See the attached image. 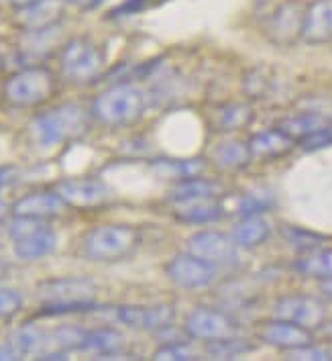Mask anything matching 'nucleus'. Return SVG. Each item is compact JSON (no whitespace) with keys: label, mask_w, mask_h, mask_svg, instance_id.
<instances>
[{"label":"nucleus","mask_w":332,"mask_h":361,"mask_svg":"<svg viewBox=\"0 0 332 361\" xmlns=\"http://www.w3.org/2000/svg\"><path fill=\"white\" fill-rule=\"evenodd\" d=\"M8 360H19V357L15 355V351H13L6 343H2V345H0V361H8Z\"/></svg>","instance_id":"nucleus-42"},{"label":"nucleus","mask_w":332,"mask_h":361,"mask_svg":"<svg viewBox=\"0 0 332 361\" xmlns=\"http://www.w3.org/2000/svg\"><path fill=\"white\" fill-rule=\"evenodd\" d=\"M274 317L281 321L300 324L304 329L318 331L326 321V305L314 296L306 294H290L279 298L274 305Z\"/></svg>","instance_id":"nucleus-7"},{"label":"nucleus","mask_w":332,"mask_h":361,"mask_svg":"<svg viewBox=\"0 0 332 361\" xmlns=\"http://www.w3.org/2000/svg\"><path fill=\"white\" fill-rule=\"evenodd\" d=\"M210 161L215 164L218 170L238 171L245 170L253 161V157H251V152H249V145L247 143L226 141V143H220L215 152H212Z\"/></svg>","instance_id":"nucleus-25"},{"label":"nucleus","mask_w":332,"mask_h":361,"mask_svg":"<svg viewBox=\"0 0 332 361\" xmlns=\"http://www.w3.org/2000/svg\"><path fill=\"white\" fill-rule=\"evenodd\" d=\"M318 333H320V335H322L324 339H328V341H332V321H324V323L320 324Z\"/></svg>","instance_id":"nucleus-43"},{"label":"nucleus","mask_w":332,"mask_h":361,"mask_svg":"<svg viewBox=\"0 0 332 361\" xmlns=\"http://www.w3.org/2000/svg\"><path fill=\"white\" fill-rule=\"evenodd\" d=\"M17 178H19V170L15 166L0 168V190L6 188V186H11L13 182H17Z\"/></svg>","instance_id":"nucleus-39"},{"label":"nucleus","mask_w":332,"mask_h":361,"mask_svg":"<svg viewBox=\"0 0 332 361\" xmlns=\"http://www.w3.org/2000/svg\"><path fill=\"white\" fill-rule=\"evenodd\" d=\"M304 13L306 6H302L298 0H288L279 4L267 19V37L277 45H290L298 37H302Z\"/></svg>","instance_id":"nucleus-11"},{"label":"nucleus","mask_w":332,"mask_h":361,"mask_svg":"<svg viewBox=\"0 0 332 361\" xmlns=\"http://www.w3.org/2000/svg\"><path fill=\"white\" fill-rule=\"evenodd\" d=\"M65 0H37L27 6L17 8V23L29 29H43L49 25H56L59 15L63 11Z\"/></svg>","instance_id":"nucleus-19"},{"label":"nucleus","mask_w":332,"mask_h":361,"mask_svg":"<svg viewBox=\"0 0 332 361\" xmlns=\"http://www.w3.org/2000/svg\"><path fill=\"white\" fill-rule=\"evenodd\" d=\"M274 194L267 190L247 192L238 198L235 212L238 216H253V214H263L274 207Z\"/></svg>","instance_id":"nucleus-31"},{"label":"nucleus","mask_w":332,"mask_h":361,"mask_svg":"<svg viewBox=\"0 0 332 361\" xmlns=\"http://www.w3.org/2000/svg\"><path fill=\"white\" fill-rule=\"evenodd\" d=\"M286 357L295 361H331L332 351H328L326 347H318L314 343H308V345H302V347L286 351Z\"/></svg>","instance_id":"nucleus-34"},{"label":"nucleus","mask_w":332,"mask_h":361,"mask_svg":"<svg viewBox=\"0 0 332 361\" xmlns=\"http://www.w3.org/2000/svg\"><path fill=\"white\" fill-rule=\"evenodd\" d=\"M188 251L220 267L235 262L238 245L231 235L218 231H200L188 239Z\"/></svg>","instance_id":"nucleus-10"},{"label":"nucleus","mask_w":332,"mask_h":361,"mask_svg":"<svg viewBox=\"0 0 332 361\" xmlns=\"http://www.w3.org/2000/svg\"><path fill=\"white\" fill-rule=\"evenodd\" d=\"M204 161L202 159H186V161H167V159H161L155 164V171H159L161 176L170 178V180H186V178H194L200 176L204 170Z\"/></svg>","instance_id":"nucleus-30"},{"label":"nucleus","mask_w":332,"mask_h":361,"mask_svg":"<svg viewBox=\"0 0 332 361\" xmlns=\"http://www.w3.org/2000/svg\"><path fill=\"white\" fill-rule=\"evenodd\" d=\"M269 235H272V227H269V223L261 214L241 216V221L231 231L233 241L241 249L259 247V245H263L269 239Z\"/></svg>","instance_id":"nucleus-22"},{"label":"nucleus","mask_w":332,"mask_h":361,"mask_svg":"<svg viewBox=\"0 0 332 361\" xmlns=\"http://www.w3.org/2000/svg\"><path fill=\"white\" fill-rule=\"evenodd\" d=\"M94 300L88 302H59V305H43L41 317H61V314H76V312H88L94 310Z\"/></svg>","instance_id":"nucleus-35"},{"label":"nucleus","mask_w":332,"mask_h":361,"mask_svg":"<svg viewBox=\"0 0 332 361\" xmlns=\"http://www.w3.org/2000/svg\"><path fill=\"white\" fill-rule=\"evenodd\" d=\"M6 271H8V264L0 259V278H4V276H6Z\"/></svg>","instance_id":"nucleus-45"},{"label":"nucleus","mask_w":332,"mask_h":361,"mask_svg":"<svg viewBox=\"0 0 332 361\" xmlns=\"http://www.w3.org/2000/svg\"><path fill=\"white\" fill-rule=\"evenodd\" d=\"M56 92V80L45 68H25L8 78L2 86L6 102L19 109L39 106Z\"/></svg>","instance_id":"nucleus-3"},{"label":"nucleus","mask_w":332,"mask_h":361,"mask_svg":"<svg viewBox=\"0 0 332 361\" xmlns=\"http://www.w3.org/2000/svg\"><path fill=\"white\" fill-rule=\"evenodd\" d=\"M88 113L79 104H61L37 114L29 125V133L41 147H56L82 137L88 131Z\"/></svg>","instance_id":"nucleus-1"},{"label":"nucleus","mask_w":332,"mask_h":361,"mask_svg":"<svg viewBox=\"0 0 332 361\" xmlns=\"http://www.w3.org/2000/svg\"><path fill=\"white\" fill-rule=\"evenodd\" d=\"M43 337H45V333H41L37 326L25 324V326L17 329L15 333H11V337L6 339V345L15 351V355L20 360L25 355H37Z\"/></svg>","instance_id":"nucleus-28"},{"label":"nucleus","mask_w":332,"mask_h":361,"mask_svg":"<svg viewBox=\"0 0 332 361\" xmlns=\"http://www.w3.org/2000/svg\"><path fill=\"white\" fill-rule=\"evenodd\" d=\"M11 4H15L17 8H20V6H27V4H31V2H37V0H8Z\"/></svg>","instance_id":"nucleus-44"},{"label":"nucleus","mask_w":332,"mask_h":361,"mask_svg":"<svg viewBox=\"0 0 332 361\" xmlns=\"http://www.w3.org/2000/svg\"><path fill=\"white\" fill-rule=\"evenodd\" d=\"M257 339L263 341L265 345H272L275 349L290 351V349H295V347L314 343V331L274 317L272 321L261 323L259 331H257Z\"/></svg>","instance_id":"nucleus-13"},{"label":"nucleus","mask_w":332,"mask_h":361,"mask_svg":"<svg viewBox=\"0 0 332 361\" xmlns=\"http://www.w3.org/2000/svg\"><path fill=\"white\" fill-rule=\"evenodd\" d=\"M320 292H322V296H324V298L332 300V276L331 278L320 280Z\"/></svg>","instance_id":"nucleus-41"},{"label":"nucleus","mask_w":332,"mask_h":361,"mask_svg":"<svg viewBox=\"0 0 332 361\" xmlns=\"http://www.w3.org/2000/svg\"><path fill=\"white\" fill-rule=\"evenodd\" d=\"M328 145H332V125L320 129V131H316V133L308 135L306 139L300 141V147L304 152H318V149L328 147Z\"/></svg>","instance_id":"nucleus-37"},{"label":"nucleus","mask_w":332,"mask_h":361,"mask_svg":"<svg viewBox=\"0 0 332 361\" xmlns=\"http://www.w3.org/2000/svg\"><path fill=\"white\" fill-rule=\"evenodd\" d=\"M117 319L131 329L141 331H161L170 329L176 321V308L170 305L155 306H120Z\"/></svg>","instance_id":"nucleus-14"},{"label":"nucleus","mask_w":332,"mask_h":361,"mask_svg":"<svg viewBox=\"0 0 332 361\" xmlns=\"http://www.w3.org/2000/svg\"><path fill=\"white\" fill-rule=\"evenodd\" d=\"M249 152L251 157L255 159H277V157H283L292 152L293 147L298 145L290 135H286L281 129H269V131H261V133H255L249 141Z\"/></svg>","instance_id":"nucleus-17"},{"label":"nucleus","mask_w":332,"mask_h":361,"mask_svg":"<svg viewBox=\"0 0 332 361\" xmlns=\"http://www.w3.org/2000/svg\"><path fill=\"white\" fill-rule=\"evenodd\" d=\"M68 204L61 200L58 192H35L29 196H23L19 202H15L13 214L15 216H31V219H49L58 216Z\"/></svg>","instance_id":"nucleus-18"},{"label":"nucleus","mask_w":332,"mask_h":361,"mask_svg":"<svg viewBox=\"0 0 332 361\" xmlns=\"http://www.w3.org/2000/svg\"><path fill=\"white\" fill-rule=\"evenodd\" d=\"M6 204H4V202H2V200H0V219H2V216H4V214H6Z\"/></svg>","instance_id":"nucleus-46"},{"label":"nucleus","mask_w":332,"mask_h":361,"mask_svg":"<svg viewBox=\"0 0 332 361\" xmlns=\"http://www.w3.org/2000/svg\"><path fill=\"white\" fill-rule=\"evenodd\" d=\"M147 109V94L129 82L104 90L92 104V113L100 123L110 127H122L139 121Z\"/></svg>","instance_id":"nucleus-2"},{"label":"nucleus","mask_w":332,"mask_h":361,"mask_svg":"<svg viewBox=\"0 0 332 361\" xmlns=\"http://www.w3.org/2000/svg\"><path fill=\"white\" fill-rule=\"evenodd\" d=\"M56 192L68 207L84 210L102 207L110 196L108 188L100 180H92V178L63 180L56 186Z\"/></svg>","instance_id":"nucleus-12"},{"label":"nucleus","mask_w":332,"mask_h":361,"mask_svg":"<svg viewBox=\"0 0 332 361\" xmlns=\"http://www.w3.org/2000/svg\"><path fill=\"white\" fill-rule=\"evenodd\" d=\"M61 72L72 82H90L96 80L104 70V54L90 39L76 37L65 43L61 49Z\"/></svg>","instance_id":"nucleus-5"},{"label":"nucleus","mask_w":332,"mask_h":361,"mask_svg":"<svg viewBox=\"0 0 332 361\" xmlns=\"http://www.w3.org/2000/svg\"><path fill=\"white\" fill-rule=\"evenodd\" d=\"M293 271L306 278H316L324 280L332 276V249H310L304 251L295 262L292 264Z\"/></svg>","instance_id":"nucleus-26"},{"label":"nucleus","mask_w":332,"mask_h":361,"mask_svg":"<svg viewBox=\"0 0 332 361\" xmlns=\"http://www.w3.org/2000/svg\"><path fill=\"white\" fill-rule=\"evenodd\" d=\"M58 247V235L53 228H39L31 235H25L20 239H15V255L19 259H41L49 253H53Z\"/></svg>","instance_id":"nucleus-20"},{"label":"nucleus","mask_w":332,"mask_h":361,"mask_svg":"<svg viewBox=\"0 0 332 361\" xmlns=\"http://www.w3.org/2000/svg\"><path fill=\"white\" fill-rule=\"evenodd\" d=\"M224 192L222 182L212 180V178H186L179 180L176 186L170 190V200L176 204L184 202H198V200H218Z\"/></svg>","instance_id":"nucleus-16"},{"label":"nucleus","mask_w":332,"mask_h":361,"mask_svg":"<svg viewBox=\"0 0 332 361\" xmlns=\"http://www.w3.org/2000/svg\"><path fill=\"white\" fill-rule=\"evenodd\" d=\"M122 349H124V337L115 329L88 331L82 343V351H90L98 355H117Z\"/></svg>","instance_id":"nucleus-27"},{"label":"nucleus","mask_w":332,"mask_h":361,"mask_svg":"<svg viewBox=\"0 0 332 361\" xmlns=\"http://www.w3.org/2000/svg\"><path fill=\"white\" fill-rule=\"evenodd\" d=\"M153 360L159 361H188L196 360L194 347H190L188 343H167L163 347H159L155 353H153Z\"/></svg>","instance_id":"nucleus-32"},{"label":"nucleus","mask_w":332,"mask_h":361,"mask_svg":"<svg viewBox=\"0 0 332 361\" xmlns=\"http://www.w3.org/2000/svg\"><path fill=\"white\" fill-rule=\"evenodd\" d=\"M167 278L184 290H196V288H208L218 280L220 267L198 257L194 253L186 251L172 257L165 266Z\"/></svg>","instance_id":"nucleus-6"},{"label":"nucleus","mask_w":332,"mask_h":361,"mask_svg":"<svg viewBox=\"0 0 332 361\" xmlns=\"http://www.w3.org/2000/svg\"><path fill=\"white\" fill-rule=\"evenodd\" d=\"M236 321L233 317H229L222 310L208 308V306H200L192 310L186 319V333L192 339L200 341H215L222 337H231L235 335Z\"/></svg>","instance_id":"nucleus-8"},{"label":"nucleus","mask_w":332,"mask_h":361,"mask_svg":"<svg viewBox=\"0 0 332 361\" xmlns=\"http://www.w3.org/2000/svg\"><path fill=\"white\" fill-rule=\"evenodd\" d=\"M302 39L308 45H322L332 41V0H314L306 6Z\"/></svg>","instance_id":"nucleus-15"},{"label":"nucleus","mask_w":332,"mask_h":361,"mask_svg":"<svg viewBox=\"0 0 332 361\" xmlns=\"http://www.w3.org/2000/svg\"><path fill=\"white\" fill-rule=\"evenodd\" d=\"M283 237L292 243L293 247H298L302 253L304 251H310V249L322 247V237L308 233V231H302V228L295 227H286L283 228Z\"/></svg>","instance_id":"nucleus-33"},{"label":"nucleus","mask_w":332,"mask_h":361,"mask_svg":"<svg viewBox=\"0 0 332 361\" xmlns=\"http://www.w3.org/2000/svg\"><path fill=\"white\" fill-rule=\"evenodd\" d=\"M65 2L72 4V6H76L78 11H94L104 0H65Z\"/></svg>","instance_id":"nucleus-40"},{"label":"nucleus","mask_w":332,"mask_h":361,"mask_svg":"<svg viewBox=\"0 0 332 361\" xmlns=\"http://www.w3.org/2000/svg\"><path fill=\"white\" fill-rule=\"evenodd\" d=\"M155 0H127L122 4H118L117 8L110 13V17H129V15H137L139 11H145L153 4Z\"/></svg>","instance_id":"nucleus-38"},{"label":"nucleus","mask_w":332,"mask_h":361,"mask_svg":"<svg viewBox=\"0 0 332 361\" xmlns=\"http://www.w3.org/2000/svg\"><path fill=\"white\" fill-rule=\"evenodd\" d=\"M23 306V296L17 290L11 288H0V319L17 314Z\"/></svg>","instance_id":"nucleus-36"},{"label":"nucleus","mask_w":332,"mask_h":361,"mask_svg":"<svg viewBox=\"0 0 332 361\" xmlns=\"http://www.w3.org/2000/svg\"><path fill=\"white\" fill-rule=\"evenodd\" d=\"M253 341L243 339V337H235V335L206 343V353H210L216 360H231V357H236V355L249 353V351H253Z\"/></svg>","instance_id":"nucleus-29"},{"label":"nucleus","mask_w":332,"mask_h":361,"mask_svg":"<svg viewBox=\"0 0 332 361\" xmlns=\"http://www.w3.org/2000/svg\"><path fill=\"white\" fill-rule=\"evenodd\" d=\"M174 216L179 223H186V225H208V223H216L224 216V204L218 200L184 202V204H177Z\"/></svg>","instance_id":"nucleus-23"},{"label":"nucleus","mask_w":332,"mask_h":361,"mask_svg":"<svg viewBox=\"0 0 332 361\" xmlns=\"http://www.w3.org/2000/svg\"><path fill=\"white\" fill-rule=\"evenodd\" d=\"M332 125L331 116L322 113H300L293 114V116H288L283 121L277 123V129H281L286 135H290L295 143H300L302 139H306L308 135L316 133L324 127Z\"/></svg>","instance_id":"nucleus-24"},{"label":"nucleus","mask_w":332,"mask_h":361,"mask_svg":"<svg viewBox=\"0 0 332 361\" xmlns=\"http://www.w3.org/2000/svg\"><path fill=\"white\" fill-rule=\"evenodd\" d=\"M98 286L88 278H53L37 286L43 305L59 302H88L94 300Z\"/></svg>","instance_id":"nucleus-9"},{"label":"nucleus","mask_w":332,"mask_h":361,"mask_svg":"<svg viewBox=\"0 0 332 361\" xmlns=\"http://www.w3.org/2000/svg\"><path fill=\"white\" fill-rule=\"evenodd\" d=\"M255 113L253 109L245 102H226V104H220L212 111L210 116V125L215 131H238V129H245L253 123Z\"/></svg>","instance_id":"nucleus-21"},{"label":"nucleus","mask_w":332,"mask_h":361,"mask_svg":"<svg viewBox=\"0 0 332 361\" xmlns=\"http://www.w3.org/2000/svg\"><path fill=\"white\" fill-rule=\"evenodd\" d=\"M139 245V233L127 225H102L84 237V253L94 262H117Z\"/></svg>","instance_id":"nucleus-4"}]
</instances>
